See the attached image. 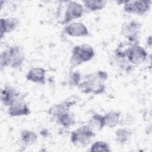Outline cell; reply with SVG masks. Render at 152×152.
Listing matches in <instances>:
<instances>
[{"label": "cell", "mask_w": 152, "mask_h": 152, "mask_svg": "<svg viewBox=\"0 0 152 152\" xmlns=\"http://www.w3.org/2000/svg\"><path fill=\"white\" fill-rule=\"evenodd\" d=\"M151 36H150L148 37V39H147V44H148V46L150 47V48H151Z\"/></svg>", "instance_id": "cell-24"}, {"label": "cell", "mask_w": 152, "mask_h": 152, "mask_svg": "<svg viewBox=\"0 0 152 152\" xmlns=\"http://www.w3.org/2000/svg\"><path fill=\"white\" fill-rule=\"evenodd\" d=\"M90 151L94 152V151H104V152H109L111 151L110 145L103 141H97L93 142L90 149Z\"/></svg>", "instance_id": "cell-22"}, {"label": "cell", "mask_w": 152, "mask_h": 152, "mask_svg": "<svg viewBox=\"0 0 152 152\" xmlns=\"http://www.w3.org/2000/svg\"><path fill=\"white\" fill-rule=\"evenodd\" d=\"M64 32L71 37H87L90 35L87 27L81 22H71L65 25Z\"/></svg>", "instance_id": "cell-10"}, {"label": "cell", "mask_w": 152, "mask_h": 152, "mask_svg": "<svg viewBox=\"0 0 152 152\" xmlns=\"http://www.w3.org/2000/svg\"><path fill=\"white\" fill-rule=\"evenodd\" d=\"M20 137L21 141L26 146L34 144L38 139V136L35 132L27 129L21 131Z\"/></svg>", "instance_id": "cell-19"}, {"label": "cell", "mask_w": 152, "mask_h": 152, "mask_svg": "<svg viewBox=\"0 0 152 152\" xmlns=\"http://www.w3.org/2000/svg\"><path fill=\"white\" fill-rule=\"evenodd\" d=\"M74 104V101L70 99L64 100L58 104L52 106L48 110V113L55 118L62 114L70 111V108Z\"/></svg>", "instance_id": "cell-13"}, {"label": "cell", "mask_w": 152, "mask_h": 152, "mask_svg": "<svg viewBox=\"0 0 152 152\" xmlns=\"http://www.w3.org/2000/svg\"><path fill=\"white\" fill-rule=\"evenodd\" d=\"M56 122L65 128H69L75 122L74 115L70 111L65 112L55 118Z\"/></svg>", "instance_id": "cell-18"}, {"label": "cell", "mask_w": 152, "mask_h": 152, "mask_svg": "<svg viewBox=\"0 0 152 152\" xmlns=\"http://www.w3.org/2000/svg\"><path fill=\"white\" fill-rule=\"evenodd\" d=\"M83 5L84 7V10L86 9L87 10L91 11V12H94L97 11H100L102 9H103L107 3V1H95V0H89V1H83Z\"/></svg>", "instance_id": "cell-21"}, {"label": "cell", "mask_w": 152, "mask_h": 152, "mask_svg": "<svg viewBox=\"0 0 152 152\" xmlns=\"http://www.w3.org/2000/svg\"><path fill=\"white\" fill-rule=\"evenodd\" d=\"M141 24L136 20H131L122 24L121 34L124 37L129 45L139 44V37Z\"/></svg>", "instance_id": "cell-5"}, {"label": "cell", "mask_w": 152, "mask_h": 152, "mask_svg": "<svg viewBox=\"0 0 152 152\" xmlns=\"http://www.w3.org/2000/svg\"><path fill=\"white\" fill-rule=\"evenodd\" d=\"M87 125L95 133L100 131L105 127L104 116L97 113L93 115L89 119Z\"/></svg>", "instance_id": "cell-16"}, {"label": "cell", "mask_w": 152, "mask_h": 152, "mask_svg": "<svg viewBox=\"0 0 152 152\" xmlns=\"http://www.w3.org/2000/svg\"><path fill=\"white\" fill-rule=\"evenodd\" d=\"M95 55L93 48L86 44L75 46L72 50L69 61V71L83 63L91 61Z\"/></svg>", "instance_id": "cell-3"}, {"label": "cell", "mask_w": 152, "mask_h": 152, "mask_svg": "<svg viewBox=\"0 0 152 152\" xmlns=\"http://www.w3.org/2000/svg\"><path fill=\"white\" fill-rule=\"evenodd\" d=\"M107 78V72L103 71H97L93 73L88 74L82 78L77 87L84 94H101L105 91V82Z\"/></svg>", "instance_id": "cell-1"}, {"label": "cell", "mask_w": 152, "mask_h": 152, "mask_svg": "<svg viewBox=\"0 0 152 152\" xmlns=\"http://www.w3.org/2000/svg\"><path fill=\"white\" fill-rule=\"evenodd\" d=\"M81 80V74L78 71H69L68 78V83L69 87H78Z\"/></svg>", "instance_id": "cell-23"}, {"label": "cell", "mask_w": 152, "mask_h": 152, "mask_svg": "<svg viewBox=\"0 0 152 152\" xmlns=\"http://www.w3.org/2000/svg\"><path fill=\"white\" fill-rule=\"evenodd\" d=\"M46 70L42 67H34L31 68L26 74V78L27 81L45 85L46 82Z\"/></svg>", "instance_id": "cell-12"}, {"label": "cell", "mask_w": 152, "mask_h": 152, "mask_svg": "<svg viewBox=\"0 0 152 152\" xmlns=\"http://www.w3.org/2000/svg\"><path fill=\"white\" fill-rule=\"evenodd\" d=\"M105 127L112 128L120 124L122 116L120 112L111 110L103 115Z\"/></svg>", "instance_id": "cell-17"}, {"label": "cell", "mask_w": 152, "mask_h": 152, "mask_svg": "<svg viewBox=\"0 0 152 152\" xmlns=\"http://www.w3.org/2000/svg\"><path fill=\"white\" fill-rule=\"evenodd\" d=\"M151 3L150 1H126L123 9L128 14L143 15L150 10Z\"/></svg>", "instance_id": "cell-8"}, {"label": "cell", "mask_w": 152, "mask_h": 152, "mask_svg": "<svg viewBox=\"0 0 152 152\" xmlns=\"http://www.w3.org/2000/svg\"><path fill=\"white\" fill-rule=\"evenodd\" d=\"M113 62L121 69L125 71H129L132 66L128 60L125 50L119 48H117L113 55Z\"/></svg>", "instance_id": "cell-14"}, {"label": "cell", "mask_w": 152, "mask_h": 152, "mask_svg": "<svg viewBox=\"0 0 152 152\" xmlns=\"http://www.w3.org/2000/svg\"><path fill=\"white\" fill-rule=\"evenodd\" d=\"M84 12V8L82 4L75 1H69L67 4L61 24L66 25L73 22L74 20L82 17Z\"/></svg>", "instance_id": "cell-7"}, {"label": "cell", "mask_w": 152, "mask_h": 152, "mask_svg": "<svg viewBox=\"0 0 152 152\" xmlns=\"http://www.w3.org/2000/svg\"><path fill=\"white\" fill-rule=\"evenodd\" d=\"M25 61L23 49L18 45L10 46L1 54V67H10L15 69L21 68Z\"/></svg>", "instance_id": "cell-2"}, {"label": "cell", "mask_w": 152, "mask_h": 152, "mask_svg": "<svg viewBox=\"0 0 152 152\" xmlns=\"http://www.w3.org/2000/svg\"><path fill=\"white\" fill-rule=\"evenodd\" d=\"M20 20L16 17L2 18L0 21L1 38L6 33H11L14 31L19 26Z\"/></svg>", "instance_id": "cell-15"}, {"label": "cell", "mask_w": 152, "mask_h": 152, "mask_svg": "<svg viewBox=\"0 0 152 152\" xmlns=\"http://www.w3.org/2000/svg\"><path fill=\"white\" fill-rule=\"evenodd\" d=\"M7 113L11 117H18L30 115L31 110L23 97H21L8 107Z\"/></svg>", "instance_id": "cell-9"}, {"label": "cell", "mask_w": 152, "mask_h": 152, "mask_svg": "<svg viewBox=\"0 0 152 152\" xmlns=\"http://www.w3.org/2000/svg\"><path fill=\"white\" fill-rule=\"evenodd\" d=\"M132 131L126 128L118 129L115 132V140L119 144L124 145L131 138Z\"/></svg>", "instance_id": "cell-20"}, {"label": "cell", "mask_w": 152, "mask_h": 152, "mask_svg": "<svg viewBox=\"0 0 152 152\" xmlns=\"http://www.w3.org/2000/svg\"><path fill=\"white\" fill-rule=\"evenodd\" d=\"M21 96L19 91L11 86H5L1 91V101L7 107L11 106Z\"/></svg>", "instance_id": "cell-11"}, {"label": "cell", "mask_w": 152, "mask_h": 152, "mask_svg": "<svg viewBox=\"0 0 152 152\" xmlns=\"http://www.w3.org/2000/svg\"><path fill=\"white\" fill-rule=\"evenodd\" d=\"M95 136L96 133L87 124L72 131L70 140L74 145L80 147H84L90 144Z\"/></svg>", "instance_id": "cell-4"}, {"label": "cell", "mask_w": 152, "mask_h": 152, "mask_svg": "<svg viewBox=\"0 0 152 152\" xmlns=\"http://www.w3.org/2000/svg\"><path fill=\"white\" fill-rule=\"evenodd\" d=\"M124 50L128 61L134 66L142 64L148 58L147 50L139 44L129 45Z\"/></svg>", "instance_id": "cell-6"}]
</instances>
